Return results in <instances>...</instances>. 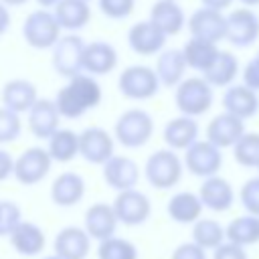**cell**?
Wrapping results in <instances>:
<instances>
[{
  "instance_id": "9c48e42d",
  "label": "cell",
  "mask_w": 259,
  "mask_h": 259,
  "mask_svg": "<svg viewBox=\"0 0 259 259\" xmlns=\"http://www.w3.org/2000/svg\"><path fill=\"white\" fill-rule=\"evenodd\" d=\"M85 40L77 34L61 36L53 47V67L61 77H75L83 73V53Z\"/></svg>"
},
{
  "instance_id": "1f68e13d",
  "label": "cell",
  "mask_w": 259,
  "mask_h": 259,
  "mask_svg": "<svg viewBox=\"0 0 259 259\" xmlns=\"http://www.w3.org/2000/svg\"><path fill=\"white\" fill-rule=\"evenodd\" d=\"M55 16L65 30H79L87 26L91 18L89 0H61L55 6Z\"/></svg>"
},
{
  "instance_id": "681fc988",
  "label": "cell",
  "mask_w": 259,
  "mask_h": 259,
  "mask_svg": "<svg viewBox=\"0 0 259 259\" xmlns=\"http://www.w3.org/2000/svg\"><path fill=\"white\" fill-rule=\"evenodd\" d=\"M0 2H4L6 6H22V4H26L28 0H0Z\"/></svg>"
},
{
  "instance_id": "5bb4252c",
  "label": "cell",
  "mask_w": 259,
  "mask_h": 259,
  "mask_svg": "<svg viewBox=\"0 0 259 259\" xmlns=\"http://www.w3.org/2000/svg\"><path fill=\"white\" fill-rule=\"evenodd\" d=\"M79 154L89 164H105L113 156V138L103 127H85L79 134Z\"/></svg>"
},
{
  "instance_id": "52a82bcc",
  "label": "cell",
  "mask_w": 259,
  "mask_h": 259,
  "mask_svg": "<svg viewBox=\"0 0 259 259\" xmlns=\"http://www.w3.org/2000/svg\"><path fill=\"white\" fill-rule=\"evenodd\" d=\"M184 168L198 178H208L223 168V148L214 146L210 140H196L188 150H184Z\"/></svg>"
},
{
  "instance_id": "b9f144b4",
  "label": "cell",
  "mask_w": 259,
  "mask_h": 259,
  "mask_svg": "<svg viewBox=\"0 0 259 259\" xmlns=\"http://www.w3.org/2000/svg\"><path fill=\"white\" fill-rule=\"evenodd\" d=\"M212 259H249L247 247H241L233 241H225L212 251Z\"/></svg>"
},
{
  "instance_id": "c3c4849f",
  "label": "cell",
  "mask_w": 259,
  "mask_h": 259,
  "mask_svg": "<svg viewBox=\"0 0 259 259\" xmlns=\"http://www.w3.org/2000/svg\"><path fill=\"white\" fill-rule=\"evenodd\" d=\"M59 2H61V0H36V4L42 6V8H55Z\"/></svg>"
},
{
  "instance_id": "ac0fdd59",
  "label": "cell",
  "mask_w": 259,
  "mask_h": 259,
  "mask_svg": "<svg viewBox=\"0 0 259 259\" xmlns=\"http://www.w3.org/2000/svg\"><path fill=\"white\" fill-rule=\"evenodd\" d=\"M103 180L107 182L109 188H113L117 192L130 190V188H136V184L140 180V168L134 160L113 154L103 164Z\"/></svg>"
},
{
  "instance_id": "60d3db41",
  "label": "cell",
  "mask_w": 259,
  "mask_h": 259,
  "mask_svg": "<svg viewBox=\"0 0 259 259\" xmlns=\"http://www.w3.org/2000/svg\"><path fill=\"white\" fill-rule=\"evenodd\" d=\"M99 10L107 16V18H125L134 12V0H97Z\"/></svg>"
},
{
  "instance_id": "7dc6e473",
  "label": "cell",
  "mask_w": 259,
  "mask_h": 259,
  "mask_svg": "<svg viewBox=\"0 0 259 259\" xmlns=\"http://www.w3.org/2000/svg\"><path fill=\"white\" fill-rule=\"evenodd\" d=\"M8 26H10V12H8L6 4L0 2V36L8 30Z\"/></svg>"
},
{
  "instance_id": "44dd1931",
  "label": "cell",
  "mask_w": 259,
  "mask_h": 259,
  "mask_svg": "<svg viewBox=\"0 0 259 259\" xmlns=\"http://www.w3.org/2000/svg\"><path fill=\"white\" fill-rule=\"evenodd\" d=\"M198 132H200V127H198L196 117L180 113L178 117H172L164 125L162 138H164L168 148H172L176 152H184L198 140Z\"/></svg>"
},
{
  "instance_id": "d590c367",
  "label": "cell",
  "mask_w": 259,
  "mask_h": 259,
  "mask_svg": "<svg viewBox=\"0 0 259 259\" xmlns=\"http://www.w3.org/2000/svg\"><path fill=\"white\" fill-rule=\"evenodd\" d=\"M231 150L239 166L257 168L259 166V132H245Z\"/></svg>"
},
{
  "instance_id": "ab89813d",
  "label": "cell",
  "mask_w": 259,
  "mask_h": 259,
  "mask_svg": "<svg viewBox=\"0 0 259 259\" xmlns=\"http://www.w3.org/2000/svg\"><path fill=\"white\" fill-rule=\"evenodd\" d=\"M239 202L245 208V212L259 217V174L243 182L239 190Z\"/></svg>"
},
{
  "instance_id": "f1b7e54d",
  "label": "cell",
  "mask_w": 259,
  "mask_h": 259,
  "mask_svg": "<svg viewBox=\"0 0 259 259\" xmlns=\"http://www.w3.org/2000/svg\"><path fill=\"white\" fill-rule=\"evenodd\" d=\"M36 99H38L36 87H34V83H30L26 79H12L2 89V103H4V107L12 109L16 113L28 111L34 105Z\"/></svg>"
},
{
  "instance_id": "484cf974",
  "label": "cell",
  "mask_w": 259,
  "mask_h": 259,
  "mask_svg": "<svg viewBox=\"0 0 259 259\" xmlns=\"http://www.w3.org/2000/svg\"><path fill=\"white\" fill-rule=\"evenodd\" d=\"M186 59L182 49H166L158 55L156 61V73L164 87H176L186 77Z\"/></svg>"
},
{
  "instance_id": "ba28073f",
  "label": "cell",
  "mask_w": 259,
  "mask_h": 259,
  "mask_svg": "<svg viewBox=\"0 0 259 259\" xmlns=\"http://www.w3.org/2000/svg\"><path fill=\"white\" fill-rule=\"evenodd\" d=\"M227 40L235 49H247L259 40V16L253 8L241 6L227 12Z\"/></svg>"
},
{
  "instance_id": "f35d334b",
  "label": "cell",
  "mask_w": 259,
  "mask_h": 259,
  "mask_svg": "<svg viewBox=\"0 0 259 259\" xmlns=\"http://www.w3.org/2000/svg\"><path fill=\"white\" fill-rule=\"evenodd\" d=\"M22 132V121L16 111L8 107H0V144H8L16 140Z\"/></svg>"
},
{
  "instance_id": "8fae6325",
  "label": "cell",
  "mask_w": 259,
  "mask_h": 259,
  "mask_svg": "<svg viewBox=\"0 0 259 259\" xmlns=\"http://www.w3.org/2000/svg\"><path fill=\"white\" fill-rule=\"evenodd\" d=\"M53 162L55 160L51 158L49 150H45V148H28L14 160V178L20 184H26V186L38 184L49 174Z\"/></svg>"
},
{
  "instance_id": "3957f363",
  "label": "cell",
  "mask_w": 259,
  "mask_h": 259,
  "mask_svg": "<svg viewBox=\"0 0 259 259\" xmlns=\"http://www.w3.org/2000/svg\"><path fill=\"white\" fill-rule=\"evenodd\" d=\"M144 174H146V180L158 190L174 188L182 180L184 160L172 148L156 150L154 154L148 156L146 166H144Z\"/></svg>"
},
{
  "instance_id": "bcb514c9",
  "label": "cell",
  "mask_w": 259,
  "mask_h": 259,
  "mask_svg": "<svg viewBox=\"0 0 259 259\" xmlns=\"http://www.w3.org/2000/svg\"><path fill=\"white\" fill-rule=\"evenodd\" d=\"M202 2V6H208V8H214V10H227V8H231L233 6V2L235 0H200Z\"/></svg>"
},
{
  "instance_id": "8992f818",
  "label": "cell",
  "mask_w": 259,
  "mask_h": 259,
  "mask_svg": "<svg viewBox=\"0 0 259 259\" xmlns=\"http://www.w3.org/2000/svg\"><path fill=\"white\" fill-rule=\"evenodd\" d=\"M160 79L156 69L146 67V65H132L121 71L117 79V87L123 97L134 99V101H146L152 99L158 89H160Z\"/></svg>"
},
{
  "instance_id": "836d02e7",
  "label": "cell",
  "mask_w": 259,
  "mask_h": 259,
  "mask_svg": "<svg viewBox=\"0 0 259 259\" xmlns=\"http://www.w3.org/2000/svg\"><path fill=\"white\" fill-rule=\"evenodd\" d=\"M192 241L206 251H214L227 241V229L217 219H198L192 225Z\"/></svg>"
},
{
  "instance_id": "d6a6232c",
  "label": "cell",
  "mask_w": 259,
  "mask_h": 259,
  "mask_svg": "<svg viewBox=\"0 0 259 259\" xmlns=\"http://www.w3.org/2000/svg\"><path fill=\"white\" fill-rule=\"evenodd\" d=\"M227 241H233L241 247H251L259 243V217L245 212L235 217L227 227Z\"/></svg>"
},
{
  "instance_id": "e0dca14e",
  "label": "cell",
  "mask_w": 259,
  "mask_h": 259,
  "mask_svg": "<svg viewBox=\"0 0 259 259\" xmlns=\"http://www.w3.org/2000/svg\"><path fill=\"white\" fill-rule=\"evenodd\" d=\"M245 119L229 113L223 109V113L214 115L206 125V140H210L219 148H233L239 138L245 134Z\"/></svg>"
},
{
  "instance_id": "816d5d0a",
  "label": "cell",
  "mask_w": 259,
  "mask_h": 259,
  "mask_svg": "<svg viewBox=\"0 0 259 259\" xmlns=\"http://www.w3.org/2000/svg\"><path fill=\"white\" fill-rule=\"evenodd\" d=\"M45 259H63V257H59V255L55 253V255H49V257H45Z\"/></svg>"
},
{
  "instance_id": "9a60e30c",
  "label": "cell",
  "mask_w": 259,
  "mask_h": 259,
  "mask_svg": "<svg viewBox=\"0 0 259 259\" xmlns=\"http://www.w3.org/2000/svg\"><path fill=\"white\" fill-rule=\"evenodd\" d=\"M198 196H200L204 208H208L212 212H227L235 204V188L221 174L202 178Z\"/></svg>"
},
{
  "instance_id": "ee69618b",
  "label": "cell",
  "mask_w": 259,
  "mask_h": 259,
  "mask_svg": "<svg viewBox=\"0 0 259 259\" xmlns=\"http://www.w3.org/2000/svg\"><path fill=\"white\" fill-rule=\"evenodd\" d=\"M241 79H243L241 83H245L247 87L259 91V63L255 59L245 63V67L241 69Z\"/></svg>"
},
{
  "instance_id": "7a4b0ae2",
  "label": "cell",
  "mask_w": 259,
  "mask_h": 259,
  "mask_svg": "<svg viewBox=\"0 0 259 259\" xmlns=\"http://www.w3.org/2000/svg\"><path fill=\"white\" fill-rule=\"evenodd\" d=\"M214 101V87L202 77H184L174 87V103L182 115L200 117L204 115Z\"/></svg>"
},
{
  "instance_id": "f907efd6",
  "label": "cell",
  "mask_w": 259,
  "mask_h": 259,
  "mask_svg": "<svg viewBox=\"0 0 259 259\" xmlns=\"http://www.w3.org/2000/svg\"><path fill=\"white\" fill-rule=\"evenodd\" d=\"M239 2H241V6H249V8L259 6V0H239Z\"/></svg>"
},
{
  "instance_id": "d6986e66",
  "label": "cell",
  "mask_w": 259,
  "mask_h": 259,
  "mask_svg": "<svg viewBox=\"0 0 259 259\" xmlns=\"http://www.w3.org/2000/svg\"><path fill=\"white\" fill-rule=\"evenodd\" d=\"M117 223H119V219H117V212H115L113 204L97 202V204H91L85 210V227L83 229L89 233L91 239L105 241V239L115 235Z\"/></svg>"
},
{
  "instance_id": "603a6c76",
  "label": "cell",
  "mask_w": 259,
  "mask_h": 259,
  "mask_svg": "<svg viewBox=\"0 0 259 259\" xmlns=\"http://www.w3.org/2000/svg\"><path fill=\"white\" fill-rule=\"evenodd\" d=\"M202 208H204V204H202L198 192L180 190L170 196L166 212L178 225H194L202 217Z\"/></svg>"
},
{
  "instance_id": "f546056e",
  "label": "cell",
  "mask_w": 259,
  "mask_h": 259,
  "mask_svg": "<svg viewBox=\"0 0 259 259\" xmlns=\"http://www.w3.org/2000/svg\"><path fill=\"white\" fill-rule=\"evenodd\" d=\"M10 245L20 253V255H26V257H32V255H38L45 245H47V239H45V233L38 225L34 223H28V221H22L12 233H10Z\"/></svg>"
},
{
  "instance_id": "7402d4cb",
  "label": "cell",
  "mask_w": 259,
  "mask_h": 259,
  "mask_svg": "<svg viewBox=\"0 0 259 259\" xmlns=\"http://www.w3.org/2000/svg\"><path fill=\"white\" fill-rule=\"evenodd\" d=\"M53 247L63 259H85L91 249V237L81 227H65L57 233Z\"/></svg>"
},
{
  "instance_id": "8d00e7d4",
  "label": "cell",
  "mask_w": 259,
  "mask_h": 259,
  "mask_svg": "<svg viewBox=\"0 0 259 259\" xmlns=\"http://www.w3.org/2000/svg\"><path fill=\"white\" fill-rule=\"evenodd\" d=\"M99 259H138V247L121 237H109L105 241H99L97 249Z\"/></svg>"
},
{
  "instance_id": "5b68a950",
  "label": "cell",
  "mask_w": 259,
  "mask_h": 259,
  "mask_svg": "<svg viewBox=\"0 0 259 259\" xmlns=\"http://www.w3.org/2000/svg\"><path fill=\"white\" fill-rule=\"evenodd\" d=\"M61 24L57 16L49 10H32L24 24H22V36L28 42V47L36 51H45L55 47V42L61 38Z\"/></svg>"
},
{
  "instance_id": "74e56055",
  "label": "cell",
  "mask_w": 259,
  "mask_h": 259,
  "mask_svg": "<svg viewBox=\"0 0 259 259\" xmlns=\"http://www.w3.org/2000/svg\"><path fill=\"white\" fill-rule=\"evenodd\" d=\"M22 223V210L12 200H0V237H10V233Z\"/></svg>"
},
{
  "instance_id": "30bf717a",
  "label": "cell",
  "mask_w": 259,
  "mask_h": 259,
  "mask_svg": "<svg viewBox=\"0 0 259 259\" xmlns=\"http://www.w3.org/2000/svg\"><path fill=\"white\" fill-rule=\"evenodd\" d=\"M188 32L194 38L210 40V42H221L227 40V14L223 10H214L208 6L196 8L188 16Z\"/></svg>"
},
{
  "instance_id": "4316f807",
  "label": "cell",
  "mask_w": 259,
  "mask_h": 259,
  "mask_svg": "<svg viewBox=\"0 0 259 259\" xmlns=\"http://www.w3.org/2000/svg\"><path fill=\"white\" fill-rule=\"evenodd\" d=\"M83 196L85 180L75 172H63L51 184V198L59 206H75Z\"/></svg>"
},
{
  "instance_id": "f6af8a7d",
  "label": "cell",
  "mask_w": 259,
  "mask_h": 259,
  "mask_svg": "<svg viewBox=\"0 0 259 259\" xmlns=\"http://www.w3.org/2000/svg\"><path fill=\"white\" fill-rule=\"evenodd\" d=\"M10 174H14V158L6 150H0V182L6 180Z\"/></svg>"
},
{
  "instance_id": "4fadbf2b",
  "label": "cell",
  "mask_w": 259,
  "mask_h": 259,
  "mask_svg": "<svg viewBox=\"0 0 259 259\" xmlns=\"http://www.w3.org/2000/svg\"><path fill=\"white\" fill-rule=\"evenodd\" d=\"M168 34L156 26L150 18L148 20H140L136 22L130 30H127V45L134 53L150 57V55H160L164 51Z\"/></svg>"
},
{
  "instance_id": "f5cc1de1",
  "label": "cell",
  "mask_w": 259,
  "mask_h": 259,
  "mask_svg": "<svg viewBox=\"0 0 259 259\" xmlns=\"http://www.w3.org/2000/svg\"><path fill=\"white\" fill-rule=\"evenodd\" d=\"M253 59H255V61H257V63H259V51H257V55H255V57H253Z\"/></svg>"
},
{
  "instance_id": "6da1fadb",
  "label": "cell",
  "mask_w": 259,
  "mask_h": 259,
  "mask_svg": "<svg viewBox=\"0 0 259 259\" xmlns=\"http://www.w3.org/2000/svg\"><path fill=\"white\" fill-rule=\"evenodd\" d=\"M101 101V85L95 81L93 75H75L69 79L65 87L59 89L55 103L61 111V117L77 119L85 115L89 109L99 105Z\"/></svg>"
},
{
  "instance_id": "ffe728a7",
  "label": "cell",
  "mask_w": 259,
  "mask_h": 259,
  "mask_svg": "<svg viewBox=\"0 0 259 259\" xmlns=\"http://www.w3.org/2000/svg\"><path fill=\"white\" fill-rule=\"evenodd\" d=\"M59 119L61 111L55 101L51 99H36L34 105L28 109V127L32 136L40 140H49L57 130H59Z\"/></svg>"
},
{
  "instance_id": "7bdbcfd3",
  "label": "cell",
  "mask_w": 259,
  "mask_h": 259,
  "mask_svg": "<svg viewBox=\"0 0 259 259\" xmlns=\"http://www.w3.org/2000/svg\"><path fill=\"white\" fill-rule=\"evenodd\" d=\"M170 259H206V249H202L198 243L188 241V243H180L174 251Z\"/></svg>"
},
{
  "instance_id": "2e32d148",
  "label": "cell",
  "mask_w": 259,
  "mask_h": 259,
  "mask_svg": "<svg viewBox=\"0 0 259 259\" xmlns=\"http://www.w3.org/2000/svg\"><path fill=\"white\" fill-rule=\"evenodd\" d=\"M221 103L225 111L247 121L259 111V91L247 87L245 83H233L225 89Z\"/></svg>"
},
{
  "instance_id": "277c9868",
  "label": "cell",
  "mask_w": 259,
  "mask_h": 259,
  "mask_svg": "<svg viewBox=\"0 0 259 259\" xmlns=\"http://www.w3.org/2000/svg\"><path fill=\"white\" fill-rule=\"evenodd\" d=\"M115 138L125 148H142L154 134V119L144 109H127L115 121Z\"/></svg>"
},
{
  "instance_id": "e575fe53",
  "label": "cell",
  "mask_w": 259,
  "mask_h": 259,
  "mask_svg": "<svg viewBox=\"0 0 259 259\" xmlns=\"http://www.w3.org/2000/svg\"><path fill=\"white\" fill-rule=\"evenodd\" d=\"M47 142V150L55 162H71L79 154V134L73 130H57Z\"/></svg>"
},
{
  "instance_id": "4dcf8cb0",
  "label": "cell",
  "mask_w": 259,
  "mask_h": 259,
  "mask_svg": "<svg viewBox=\"0 0 259 259\" xmlns=\"http://www.w3.org/2000/svg\"><path fill=\"white\" fill-rule=\"evenodd\" d=\"M239 75H241L239 59L231 51H221L219 57H217V61L210 65V69L206 73H202V77L212 87H225V89L229 85H233Z\"/></svg>"
},
{
  "instance_id": "cb8c5ba5",
  "label": "cell",
  "mask_w": 259,
  "mask_h": 259,
  "mask_svg": "<svg viewBox=\"0 0 259 259\" xmlns=\"http://www.w3.org/2000/svg\"><path fill=\"white\" fill-rule=\"evenodd\" d=\"M117 65V51L105 42V40H95L85 45L83 53V71L89 75H107L115 69Z\"/></svg>"
},
{
  "instance_id": "db71d44e",
  "label": "cell",
  "mask_w": 259,
  "mask_h": 259,
  "mask_svg": "<svg viewBox=\"0 0 259 259\" xmlns=\"http://www.w3.org/2000/svg\"><path fill=\"white\" fill-rule=\"evenodd\" d=\"M257 172H259V166H257Z\"/></svg>"
},
{
  "instance_id": "d4e9b609",
  "label": "cell",
  "mask_w": 259,
  "mask_h": 259,
  "mask_svg": "<svg viewBox=\"0 0 259 259\" xmlns=\"http://www.w3.org/2000/svg\"><path fill=\"white\" fill-rule=\"evenodd\" d=\"M150 20L160 26L168 36L178 34L188 22L182 6L176 0H158L150 10Z\"/></svg>"
},
{
  "instance_id": "7c38bea8",
  "label": "cell",
  "mask_w": 259,
  "mask_h": 259,
  "mask_svg": "<svg viewBox=\"0 0 259 259\" xmlns=\"http://www.w3.org/2000/svg\"><path fill=\"white\" fill-rule=\"evenodd\" d=\"M113 208L117 212L119 223H123L127 227L144 225L152 214L150 198L144 192H140L138 188H130V190L117 192V196L113 200Z\"/></svg>"
},
{
  "instance_id": "83f0119b",
  "label": "cell",
  "mask_w": 259,
  "mask_h": 259,
  "mask_svg": "<svg viewBox=\"0 0 259 259\" xmlns=\"http://www.w3.org/2000/svg\"><path fill=\"white\" fill-rule=\"evenodd\" d=\"M182 53H184V59H186L188 69L198 71V73L202 75V73H206V71L210 69V65L217 61L221 49H219L217 42L190 36V40H186V45L182 47Z\"/></svg>"
}]
</instances>
